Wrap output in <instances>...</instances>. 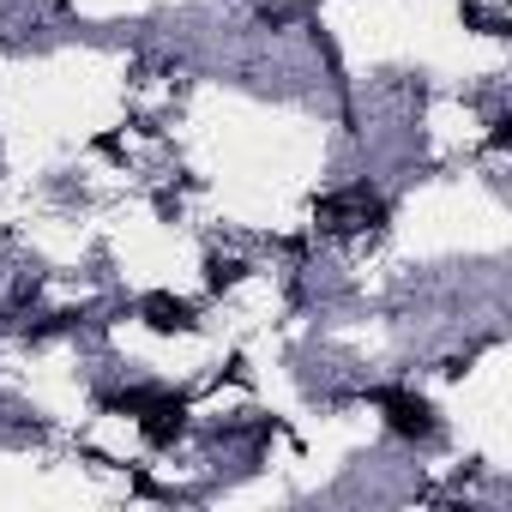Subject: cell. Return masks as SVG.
<instances>
[{
    "label": "cell",
    "mask_w": 512,
    "mask_h": 512,
    "mask_svg": "<svg viewBox=\"0 0 512 512\" xmlns=\"http://www.w3.org/2000/svg\"><path fill=\"white\" fill-rule=\"evenodd\" d=\"M55 7H67V0H55Z\"/></svg>",
    "instance_id": "obj_4"
},
{
    "label": "cell",
    "mask_w": 512,
    "mask_h": 512,
    "mask_svg": "<svg viewBox=\"0 0 512 512\" xmlns=\"http://www.w3.org/2000/svg\"><path fill=\"white\" fill-rule=\"evenodd\" d=\"M139 320H145L151 332H163V338H175V332H193V326H199L193 302H175V296H145V302H139Z\"/></svg>",
    "instance_id": "obj_2"
},
{
    "label": "cell",
    "mask_w": 512,
    "mask_h": 512,
    "mask_svg": "<svg viewBox=\"0 0 512 512\" xmlns=\"http://www.w3.org/2000/svg\"><path fill=\"white\" fill-rule=\"evenodd\" d=\"M374 404L386 410V428L398 434V440H434V404L428 398H416V392H374Z\"/></svg>",
    "instance_id": "obj_1"
},
{
    "label": "cell",
    "mask_w": 512,
    "mask_h": 512,
    "mask_svg": "<svg viewBox=\"0 0 512 512\" xmlns=\"http://www.w3.org/2000/svg\"><path fill=\"white\" fill-rule=\"evenodd\" d=\"M241 278H247V260H235V253H211V260H205V290H211V296L235 290Z\"/></svg>",
    "instance_id": "obj_3"
}]
</instances>
